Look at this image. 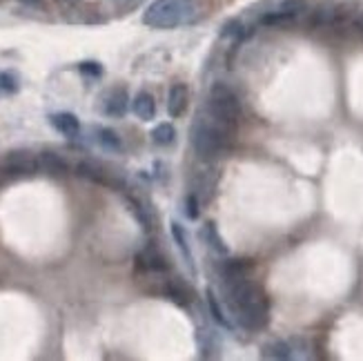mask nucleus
I'll return each instance as SVG.
<instances>
[{"label": "nucleus", "mask_w": 363, "mask_h": 361, "mask_svg": "<svg viewBox=\"0 0 363 361\" xmlns=\"http://www.w3.org/2000/svg\"><path fill=\"white\" fill-rule=\"evenodd\" d=\"M38 165L43 172L51 174V177H65L67 174V160L60 154H53V152H43L38 156Z\"/></svg>", "instance_id": "nucleus-14"}, {"label": "nucleus", "mask_w": 363, "mask_h": 361, "mask_svg": "<svg viewBox=\"0 0 363 361\" xmlns=\"http://www.w3.org/2000/svg\"><path fill=\"white\" fill-rule=\"evenodd\" d=\"M5 177H7V170L3 167V170H0V185H3V183H5Z\"/></svg>", "instance_id": "nucleus-30"}, {"label": "nucleus", "mask_w": 363, "mask_h": 361, "mask_svg": "<svg viewBox=\"0 0 363 361\" xmlns=\"http://www.w3.org/2000/svg\"><path fill=\"white\" fill-rule=\"evenodd\" d=\"M129 107V96L125 89H112L103 101V112L112 118H123Z\"/></svg>", "instance_id": "nucleus-10"}, {"label": "nucleus", "mask_w": 363, "mask_h": 361, "mask_svg": "<svg viewBox=\"0 0 363 361\" xmlns=\"http://www.w3.org/2000/svg\"><path fill=\"white\" fill-rule=\"evenodd\" d=\"M132 112L141 120H152L156 116V101L150 91H139L132 101Z\"/></svg>", "instance_id": "nucleus-12"}, {"label": "nucleus", "mask_w": 363, "mask_h": 361, "mask_svg": "<svg viewBox=\"0 0 363 361\" xmlns=\"http://www.w3.org/2000/svg\"><path fill=\"white\" fill-rule=\"evenodd\" d=\"M78 70H80V74L91 76V78H98V76L103 74V67H101L98 63H91V61L80 63V65H78Z\"/></svg>", "instance_id": "nucleus-27"}, {"label": "nucleus", "mask_w": 363, "mask_h": 361, "mask_svg": "<svg viewBox=\"0 0 363 361\" xmlns=\"http://www.w3.org/2000/svg\"><path fill=\"white\" fill-rule=\"evenodd\" d=\"M208 114L223 120L227 125H238L241 118V103L238 96L227 87L225 83H214L210 89V101H208Z\"/></svg>", "instance_id": "nucleus-4"}, {"label": "nucleus", "mask_w": 363, "mask_h": 361, "mask_svg": "<svg viewBox=\"0 0 363 361\" xmlns=\"http://www.w3.org/2000/svg\"><path fill=\"white\" fill-rule=\"evenodd\" d=\"M127 203H129L132 214H134V217L139 219V223L143 225V230L150 232L152 227H154V223H152V217H150V212H147V208L141 203V201H136V198H127Z\"/></svg>", "instance_id": "nucleus-23"}, {"label": "nucleus", "mask_w": 363, "mask_h": 361, "mask_svg": "<svg viewBox=\"0 0 363 361\" xmlns=\"http://www.w3.org/2000/svg\"><path fill=\"white\" fill-rule=\"evenodd\" d=\"M221 36H227V38H243L246 36V27L243 23H238V20H230V23H225L223 25V30H221Z\"/></svg>", "instance_id": "nucleus-25"}, {"label": "nucleus", "mask_w": 363, "mask_h": 361, "mask_svg": "<svg viewBox=\"0 0 363 361\" xmlns=\"http://www.w3.org/2000/svg\"><path fill=\"white\" fill-rule=\"evenodd\" d=\"M96 141L107 152H120V150H123V141H120V137L112 127H98L96 129Z\"/></svg>", "instance_id": "nucleus-19"}, {"label": "nucleus", "mask_w": 363, "mask_h": 361, "mask_svg": "<svg viewBox=\"0 0 363 361\" xmlns=\"http://www.w3.org/2000/svg\"><path fill=\"white\" fill-rule=\"evenodd\" d=\"M200 198L194 194V192H190L185 196V217L190 219V221H194V219H198V214H200Z\"/></svg>", "instance_id": "nucleus-24"}, {"label": "nucleus", "mask_w": 363, "mask_h": 361, "mask_svg": "<svg viewBox=\"0 0 363 361\" xmlns=\"http://www.w3.org/2000/svg\"><path fill=\"white\" fill-rule=\"evenodd\" d=\"M51 125L56 127L63 137L67 139H76L78 134H80V123H78V118L70 112H58V114H53L51 116Z\"/></svg>", "instance_id": "nucleus-13"}, {"label": "nucleus", "mask_w": 363, "mask_h": 361, "mask_svg": "<svg viewBox=\"0 0 363 361\" xmlns=\"http://www.w3.org/2000/svg\"><path fill=\"white\" fill-rule=\"evenodd\" d=\"M205 301H208V310H210L212 319L217 321L219 326H223V328H227V330H234L230 317L225 315V310L221 308V303H219V299H217V294H214V290H208V292H205Z\"/></svg>", "instance_id": "nucleus-17"}, {"label": "nucleus", "mask_w": 363, "mask_h": 361, "mask_svg": "<svg viewBox=\"0 0 363 361\" xmlns=\"http://www.w3.org/2000/svg\"><path fill=\"white\" fill-rule=\"evenodd\" d=\"M0 91H7V94L18 91V80H16V76H11L9 72H0Z\"/></svg>", "instance_id": "nucleus-26"}, {"label": "nucleus", "mask_w": 363, "mask_h": 361, "mask_svg": "<svg viewBox=\"0 0 363 361\" xmlns=\"http://www.w3.org/2000/svg\"><path fill=\"white\" fill-rule=\"evenodd\" d=\"M294 20H297V16H294V13H290V11H286V9H281V7L276 11L265 13V16L261 18L263 25H270V27H284V25H290Z\"/></svg>", "instance_id": "nucleus-22"}, {"label": "nucleus", "mask_w": 363, "mask_h": 361, "mask_svg": "<svg viewBox=\"0 0 363 361\" xmlns=\"http://www.w3.org/2000/svg\"><path fill=\"white\" fill-rule=\"evenodd\" d=\"M234 137H236L234 125H227L210 114L198 116L192 125V147L203 160L221 156L234 143Z\"/></svg>", "instance_id": "nucleus-2"}, {"label": "nucleus", "mask_w": 363, "mask_h": 361, "mask_svg": "<svg viewBox=\"0 0 363 361\" xmlns=\"http://www.w3.org/2000/svg\"><path fill=\"white\" fill-rule=\"evenodd\" d=\"M152 141L156 143V145H172L174 141H177V129H174V125L172 123H160V125H156L154 127V132H152Z\"/></svg>", "instance_id": "nucleus-21"}, {"label": "nucleus", "mask_w": 363, "mask_h": 361, "mask_svg": "<svg viewBox=\"0 0 363 361\" xmlns=\"http://www.w3.org/2000/svg\"><path fill=\"white\" fill-rule=\"evenodd\" d=\"M76 174L78 177H83V179H89L94 183H103V185H110L112 181L107 179V172L96 165V163H89V160H83V163H78L76 165Z\"/></svg>", "instance_id": "nucleus-18"}, {"label": "nucleus", "mask_w": 363, "mask_h": 361, "mask_svg": "<svg viewBox=\"0 0 363 361\" xmlns=\"http://www.w3.org/2000/svg\"><path fill=\"white\" fill-rule=\"evenodd\" d=\"M160 292H163V297H165L167 301L177 303V305H181V308L190 305L192 299H194V290H192L190 286H187L183 279H179V277L167 279L165 284H163V288H160Z\"/></svg>", "instance_id": "nucleus-7"}, {"label": "nucleus", "mask_w": 363, "mask_h": 361, "mask_svg": "<svg viewBox=\"0 0 363 361\" xmlns=\"http://www.w3.org/2000/svg\"><path fill=\"white\" fill-rule=\"evenodd\" d=\"M254 263L250 259H223L219 263V277L225 281H236V279H246L250 272H252Z\"/></svg>", "instance_id": "nucleus-8"}, {"label": "nucleus", "mask_w": 363, "mask_h": 361, "mask_svg": "<svg viewBox=\"0 0 363 361\" xmlns=\"http://www.w3.org/2000/svg\"><path fill=\"white\" fill-rule=\"evenodd\" d=\"M170 232H172V239L177 241V248L181 250V254H183V259H185L187 267H190V274H192V277H196V263H194V254H192L190 239H187L185 227H183L179 221H174V223H172V227H170Z\"/></svg>", "instance_id": "nucleus-11"}, {"label": "nucleus", "mask_w": 363, "mask_h": 361, "mask_svg": "<svg viewBox=\"0 0 363 361\" xmlns=\"http://www.w3.org/2000/svg\"><path fill=\"white\" fill-rule=\"evenodd\" d=\"M200 236H203L205 243L217 254H221V257H225V254H227V246L223 243V239L219 234V227H217V223H214V221H208L203 227H200Z\"/></svg>", "instance_id": "nucleus-15"}, {"label": "nucleus", "mask_w": 363, "mask_h": 361, "mask_svg": "<svg viewBox=\"0 0 363 361\" xmlns=\"http://www.w3.org/2000/svg\"><path fill=\"white\" fill-rule=\"evenodd\" d=\"M355 25H357V27H361V30H363V11H361L359 16L355 18Z\"/></svg>", "instance_id": "nucleus-29"}, {"label": "nucleus", "mask_w": 363, "mask_h": 361, "mask_svg": "<svg viewBox=\"0 0 363 361\" xmlns=\"http://www.w3.org/2000/svg\"><path fill=\"white\" fill-rule=\"evenodd\" d=\"M23 5H30V7H40L43 5V0H20Z\"/></svg>", "instance_id": "nucleus-28"}, {"label": "nucleus", "mask_w": 363, "mask_h": 361, "mask_svg": "<svg viewBox=\"0 0 363 361\" xmlns=\"http://www.w3.org/2000/svg\"><path fill=\"white\" fill-rule=\"evenodd\" d=\"M227 303L232 308V315L238 326L246 330H261L270 321V303L259 284H254L248 277L236 281H225Z\"/></svg>", "instance_id": "nucleus-1"}, {"label": "nucleus", "mask_w": 363, "mask_h": 361, "mask_svg": "<svg viewBox=\"0 0 363 361\" xmlns=\"http://www.w3.org/2000/svg\"><path fill=\"white\" fill-rule=\"evenodd\" d=\"M265 359H279V361H284V359H290L292 357V346L288 341H270V343H265L263 346V353H261Z\"/></svg>", "instance_id": "nucleus-20"}, {"label": "nucleus", "mask_w": 363, "mask_h": 361, "mask_svg": "<svg viewBox=\"0 0 363 361\" xmlns=\"http://www.w3.org/2000/svg\"><path fill=\"white\" fill-rule=\"evenodd\" d=\"M214 185H217V174H214L212 170H205V172H198L196 174V179H194V194L198 198H203L208 201L212 196V190H214Z\"/></svg>", "instance_id": "nucleus-16"}, {"label": "nucleus", "mask_w": 363, "mask_h": 361, "mask_svg": "<svg viewBox=\"0 0 363 361\" xmlns=\"http://www.w3.org/2000/svg\"><path fill=\"white\" fill-rule=\"evenodd\" d=\"M187 103H190V89L185 83H174L167 94V114L172 118H181L187 112Z\"/></svg>", "instance_id": "nucleus-9"}, {"label": "nucleus", "mask_w": 363, "mask_h": 361, "mask_svg": "<svg viewBox=\"0 0 363 361\" xmlns=\"http://www.w3.org/2000/svg\"><path fill=\"white\" fill-rule=\"evenodd\" d=\"M63 3H67V5H76V3H80V0H63Z\"/></svg>", "instance_id": "nucleus-32"}, {"label": "nucleus", "mask_w": 363, "mask_h": 361, "mask_svg": "<svg viewBox=\"0 0 363 361\" xmlns=\"http://www.w3.org/2000/svg\"><path fill=\"white\" fill-rule=\"evenodd\" d=\"M194 16V0H154L145 9L143 23L154 30H174Z\"/></svg>", "instance_id": "nucleus-3"}, {"label": "nucleus", "mask_w": 363, "mask_h": 361, "mask_svg": "<svg viewBox=\"0 0 363 361\" xmlns=\"http://www.w3.org/2000/svg\"><path fill=\"white\" fill-rule=\"evenodd\" d=\"M114 3H118V5H129L132 0H114Z\"/></svg>", "instance_id": "nucleus-31"}, {"label": "nucleus", "mask_w": 363, "mask_h": 361, "mask_svg": "<svg viewBox=\"0 0 363 361\" xmlns=\"http://www.w3.org/2000/svg\"><path fill=\"white\" fill-rule=\"evenodd\" d=\"M136 267L141 272H147V274H163V272L170 270V263L165 259V254L160 252L156 246H145L136 254Z\"/></svg>", "instance_id": "nucleus-5"}, {"label": "nucleus", "mask_w": 363, "mask_h": 361, "mask_svg": "<svg viewBox=\"0 0 363 361\" xmlns=\"http://www.w3.org/2000/svg\"><path fill=\"white\" fill-rule=\"evenodd\" d=\"M3 167L13 177H27V174H34L40 165L38 158H34V154L30 152H9L3 160Z\"/></svg>", "instance_id": "nucleus-6"}]
</instances>
